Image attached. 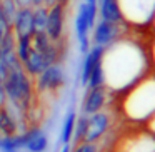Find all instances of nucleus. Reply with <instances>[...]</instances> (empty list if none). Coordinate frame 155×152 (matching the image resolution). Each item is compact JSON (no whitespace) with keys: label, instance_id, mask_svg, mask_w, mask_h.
Masks as SVG:
<instances>
[{"label":"nucleus","instance_id":"f257e3e1","mask_svg":"<svg viewBox=\"0 0 155 152\" xmlns=\"http://www.w3.org/2000/svg\"><path fill=\"white\" fill-rule=\"evenodd\" d=\"M4 87L7 94V107H12L22 114L32 109L35 99L34 77H30L22 65L8 69L7 77L4 79Z\"/></svg>","mask_w":155,"mask_h":152},{"label":"nucleus","instance_id":"f03ea898","mask_svg":"<svg viewBox=\"0 0 155 152\" xmlns=\"http://www.w3.org/2000/svg\"><path fill=\"white\" fill-rule=\"evenodd\" d=\"M122 20L143 24L155 12V0H117Z\"/></svg>","mask_w":155,"mask_h":152},{"label":"nucleus","instance_id":"7ed1b4c3","mask_svg":"<svg viewBox=\"0 0 155 152\" xmlns=\"http://www.w3.org/2000/svg\"><path fill=\"white\" fill-rule=\"evenodd\" d=\"M34 85L37 94H54L65 85V72L60 64H54L44 72L34 77Z\"/></svg>","mask_w":155,"mask_h":152},{"label":"nucleus","instance_id":"20e7f679","mask_svg":"<svg viewBox=\"0 0 155 152\" xmlns=\"http://www.w3.org/2000/svg\"><path fill=\"white\" fill-rule=\"evenodd\" d=\"M64 32H65V5L55 4L52 7H48L45 34L52 42H60L64 40Z\"/></svg>","mask_w":155,"mask_h":152},{"label":"nucleus","instance_id":"39448f33","mask_svg":"<svg viewBox=\"0 0 155 152\" xmlns=\"http://www.w3.org/2000/svg\"><path fill=\"white\" fill-rule=\"evenodd\" d=\"M24 149L28 152H45L48 147L47 134L38 125H30L27 130L20 132Z\"/></svg>","mask_w":155,"mask_h":152},{"label":"nucleus","instance_id":"423d86ee","mask_svg":"<svg viewBox=\"0 0 155 152\" xmlns=\"http://www.w3.org/2000/svg\"><path fill=\"white\" fill-rule=\"evenodd\" d=\"M110 127V119L108 114L105 112H95V114L88 115V122H87V132H85L84 142H97L105 132Z\"/></svg>","mask_w":155,"mask_h":152},{"label":"nucleus","instance_id":"0eeeda50","mask_svg":"<svg viewBox=\"0 0 155 152\" xmlns=\"http://www.w3.org/2000/svg\"><path fill=\"white\" fill-rule=\"evenodd\" d=\"M120 24H112L107 20H100L98 24L94 25V34H92V42L94 45H100V47H107L114 40H117L118 34H120Z\"/></svg>","mask_w":155,"mask_h":152},{"label":"nucleus","instance_id":"6e6552de","mask_svg":"<svg viewBox=\"0 0 155 152\" xmlns=\"http://www.w3.org/2000/svg\"><path fill=\"white\" fill-rule=\"evenodd\" d=\"M12 32L15 37H25V35H34V8L25 7L18 8L12 22Z\"/></svg>","mask_w":155,"mask_h":152},{"label":"nucleus","instance_id":"1a4fd4ad","mask_svg":"<svg viewBox=\"0 0 155 152\" xmlns=\"http://www.w3.org/2000/svg\"><path fill=\"white\" fill-rule=\"evenodd\" d=\"M105 99H107V94H105L104 85L88 89L87 95L84 97V102H82V114L92 115L95 112L102 110V107L105 105Z\"/></svg>","mask_w":155,"mask_h":152},{"label":"nucleus","instance_id":"9d476101","mask_svg":"<svg viewBox=\"0 0 155 152\" xmlns=\"http://www.w3.org/2000/svg\"><path fill=\"white\" fill-rule=\"evenodd\" d=\"M104 49H105V47L94 45V47H90V50L85 54L84 62H82V69H80V82H82V85H84V87L87 85L88 77H90L92 70L95 69V65L100 64L102 54H104Z\"/></svg>","mask_w":155,"mask_h":152},{"label":"nucleus","instance_id":"9b49d317","mask_svg":"<svg viewBox=\"0 0 155 152\" xmlns=\"http://www.w3.org/2000/svg\"><path fill=\"white\" fill-rule=\"evenodd\" d=\"M97 8L102 20L112 22V24H122V14L117 0H97Z\"/></svg>","mask_w":155,"mask_h":152},{"label":"nucleus","instance_id":"f8f14e48","mask_svg":"<svg viewBox=\"0 0 155 152\" xmlns=\"http://www.w3.org/2000/svg\"><path fill=\"white\" fill-rule=\"evenodd\" d=\"M18 132V122L8 107L0 109V135H15Z\"/></svg>","mask_w":155,"mask_h":152},{"label":"nucleus","instance_id":"ddd939ff","mask_svg":"<svg viewBox=\"0 0 155 152\" xmlns=\"http://www.w3.org/2000/svg\"><path fill=\"white\" fill-rule=\"evenodd\" d=\"M75 120H77V114L74 109L67 112L62 124V130H60V142L62 144H70L72 137H74V129H75Z\"/></svg>","mask_w":155,"mask_h":152},{"label":"nucleus","instance_id":"4468645a","mask_svg":"<svg viewBox=\"0 0 155 152\" xmlns=\"http://www.w3.org/2000/svg\"><path fill=\"white\" fill-rule=\"evenodd\" d=\"M24 149L22 135H0V152H20Z\"/></svg>","mask_w":155,"mask_h":152},{"label":"nucleus","instance_id":"2eb2a0df","mask_svg":"<svg viewBox=\"0 0 155 152\" xmlns=\"http://www.w3.org/2000/svg\"><path fill=\"white\" fill-rule=\"evenodd\" d=\"M32 52V35H25V37H15V54H17L20 64L28 57Z\"/></svg>","mask_w":155,"mask_h":152},{"label":"nucleus","instance_id":"dca6fc26","mask_svg":"<svg viewBox=\"0 0 155 152\" xmlns=\"http://www.w3.org/2000/svg\"><path fill=\"white\" fill-rule=\"evenodd\" d=\"M34 8V29L35 32H45L47 27V19H48V7H32Z\"/></svg>","mask_w":155,"mask_h":152},{"label":"nucleus","instance_id":"f3484780","mask_svg":"<svg viewBox=\"0 0 155 152\" xmlns=\"http://www.w3.org/2000/svg\"><path fill=\"white\" fill-rule=\"evenodd\" d=\"M87 122H88V115H85V114H82L80 117H77V120H75L74 137H72V140H75V144L84 142L85 132H87Z\"/></svg>","mask_w":155,"mask_h":152},{"label":"nucleus","instance_id":"a211bd4d","mask_svg":"<svg viewBox=\"0 0 155 152\" xmlns=\"http://www.w3.org/2000/svg\"><path fill=\"white\" fill-rule=\"evenodd\" d=\"M74 152H98V149L94 142H80V144H77Z\"/></svg>","mask_w":155,"mask_h":152},{"label":"nucleus","instance_id":"6ab92c4d","mask_svg":"<svg viewBox=\"0 0 155 152\" xmlns=\"http://www.w3.org/2000/svg\"><path fill=\"white\" fill-rule=\"evenodd\" d=\"M8 30H12V25L8 24V22L5 20V19L2 17V15H0V40L4 39V35L7 34Z\"/></svg>","mask_w":155,"mask_h":152},{"label":"nucleus","instance_id":"aec40b11","mask_svg":"<svg viewBox=\"0 0 155 152\" xmlns=\"http://www.w3.org/2000/svg\"><path fill=\"white\" fill-rule=\"evenodd\" d=\"M2 107H7V94H5L4 82L0 80V109Z\"/></svg>","mask_w":155,"mask_h":152},{"label":"nucleus","instance_id":"412c9836","mask_svg":"<svg viewBox=\"0 0 155 152\" xmlns=\"http://www.w3.org/2000/svg\"><path fill=\"white\" fill-rule=\"evenodd\" d=\"M15 5L18 8H25V7H32V0H14Z\"/></svg>","mask_w":155,"mask_h":152},{"label":"nucleus","instance_id":"4be33fe9","mask_svg":"<svg viewBox=\"0 0 155 152\" xmlns=\"http://www.w3.org/2000/svg\"><path fill=\"white\" fill-rule=\"evenodd\" d=\"M45 5V0H32V7H42Z\"/></svg>","mask_w":155,"mask_h":152},{"label":"nucleus","instance_id":"5701e85b","mask_svg":"<svg viewBox=\"0 0 155 152\" xmlns=\"http://www.w3.org/2000/svg\"><path fill=\"white\" fill-rule=\"evenodd\" d=\"M60 152H72V144H64V147L60 149Z\"/></svg>","mask_w":155,"mask_h":152},{"label":"nucleus","instance_id":"b1692460","mask_svg":"<svg viewBox=\"0 0 155 152\" xmlns=\"http://www.w3.org/2000/svg\"><path fill=\"white\" fill-rule=\"evenodd\" d=\"M57 4H64V5H67V4H68V0H57Z\"/></svg>","mask_w":155,"mask_h":152},{"label":"nucleus","instance_id":"393cba45","mask_svg":"<svg viewBox=\"0 0 155 152\" xmlns=\"http://www.w3.org/2000/svg\"><path fill=\"white\" fill-rule=\"evenodd\" d=\"M85 2H97V0H85Z\"/></svg>","mask_w":155,"mask_h":152},{"label":"nucleus","instance_id":"a878e982","mask_svg":"<svg viewBox=\"0 0 155 152\" xmlns=\"http://www.w3.org/2000/svg\"><path fill=\"white\" fill-rule=\"evenodd\" d=\"M0 4H2V0H0Z\"/></svg>","mask_w":155,"mask_h":152}]
</instances>
